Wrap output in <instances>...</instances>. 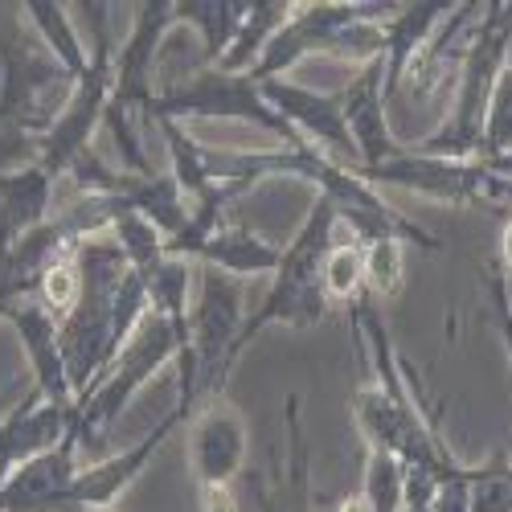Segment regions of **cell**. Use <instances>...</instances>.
<instances>
[{"mask_svg":"<svg viewBox=\"0 0 512 512\" xmlns=\"http://www.w3.org/2000/svg\"><path fill=\"white\" fill-rule=\"evenodd\" d=\"M177 426H189V418L181 410H173L168 418H160L152 426V435H144L136 447H127L119 455H107L99 463H87L82 472L74 476V488L66 496V512H107L127 488L140 480V472L156 459V451L168 443V435L177 431Z\"/></svg>","mask_w":512,"mask_h":512,"instance_id":"13","label":"cell"},{"mask_svg":"<svg viewBox=\"0 0 512 512\" xmlns=\"http://www.w3.org/2000/svg\"><path fill=\"white\" fill-rule=\"evenodd\" d=\"M500 271L512 279V213H508V222L500 226Z\"/></svg>","mask_w":512,"mask_h":512,"instance_id":"32","label":"cell"},{"mask_svg":"<svg viewBox=\"0 0 512 512\" xmlns=\"http://www.w3.org/2000/svg\"><path fill=\"white\" fill-rule=\"evenodd\" d=\"M189 349V320H168L148 312L144 324L132 332V340L119 349L115 365L103 373V381L74 402V439L78 447H99L103 435L119 422V414L132 406V398L148 381Z\"/></svg>","mask_w":512,"mask_h":512,"instance_id":"6","label":"cell"},{"mask_svg":"<svg viewBox=\"0 0 512 512\" xmlns=\"http://www.w3.org/2000/svg\"><path fill=\"white\" fill-rule=\"evenodd\" d=\"M259 91L267 99V107L291 127L300 140H308L312 148H320L328 160L357 168V144L349 136L345 123V103H340V91L324 95V91H308L291 78H267L259 82Z\"/></svg>","mask_w":512,"mask_h":512,"instance_id":"10","label":"cell"},{"mask_svg":"<svg viewBox=\"0 0 512 512\" xmlns=\"http://www.w3.org/2000/svg\"><path fill=\"white\" fill-rule=\"evenodd\" d=\"M508 50H512V0H488V5H480V17L472 25V37H467V50L455 74L459 82H455L451 115L422 144H414V152L443 160H480L492 91L500 70L508 66Z\"/></svg>","mask_w":512,"mask_h":512,"instance_id":"2","label":"cell"},{"mask_svg":"<svg viewBox=\"0 0 512 512\" xmlns=\"http://www.w3.org/2000/svg\"><path fill=\"white\" fill-rule=\"evenodd\" d=\"M361 500L369 512H406V463L386 451H365Z\"/></svg>","mask_w":512,"mask_h":512,"instance_id":"26","label":"cell"},{"mask_svg":"<svg viewBox=\"0 0 512 512\" xmlns=\"http://www.w3.org/2000/svg\"><path fill=\"white\" fill-rule=\"evenodd\" d=\"M455 5H447V0H414V5H398L386 25H381V33H386V95H398L402 82L410 74V66L422 58V50L431 46L435 29L451 17Z\"/></svg>","mask_w":512,"mask_h":512,"instance_id":"18","label":"cell"},{"mask_svg":"<svg viewBox=\"0 0 512 512\" xmlns=\"http://www.w3.org/2000/svg\"><path fill=\"white\" fill-rule=\"evenodd\" d=\"M70 431H74V406H54L37 390H29L21 406H13L0 418V488H5V480L17 467L54 451Z\"/></svg>","mask_w":512,"mask_h":512,"instance_id":"14","label":"cell"},{"mask_svg":"<svg viewBox=\"0 0 512 512\" xmlns=\"http://www.w3.org/2000/svg\"><path fill=\"white\" fill-rule=\"evenodd\" d=\"M5 324H13L21 332V345H25L29 365H33V390L46 402H54V406H74L78 394H74V381H70L66 357H62L58 320L37 300H25V304L5 312Z\"/></svg>","mask_w":512,"mask_h":512,"instance_id":"17","label":"cell"},{"mask_svg":"<svg viewBox=\"0 0 512 512\" xmlns=\"http://www.w3.org/2000/svg\"><path fill=\"white\" fill-rule=\"evenodd\" d=\"M82 295L66 320H58L62 332V357L74 381V394H91L103 373L115 365L119 349L132 340V332L144 324L148 291L140 275L127 263V254L111 234L87 238L74 246Z\"/></svg>","mask_w":512,"mask_h":512,"instance_id":"1","label":"cell"},{"mask_svg":"<svg viewBox=\"0 0 512 512\" xmlns=\"http://www.w3.org/2000/svg\"><path fill=\"white\" fill-rule=\"evenodd\" d=\"M246 324L242 312V279L201 267L197 283V304L189 308V353L197 369V406L222 398L230 369L238 365L234 345Z\"/></svg>","mask_w":512,"mask_h":512,"instance_id":"9","label":"cell"},{"mask_svg":"<svg viewBox=\"0 0 512 512\" xmlns=\"http://www.w3.org/2000/svg\"><path fill=\"white\" fill-rule=\"evenodd\" d=\"M70 5H54V0H25L21 13H25V25L37 33L41 50H46L74 82L91 70V50L82 46V37L66 13Z\"/></svg>","mask_w":512,"mask_h":512,"instance_id":"22","label":"cell"},{"mask_svg":"<svg viewBox=\"0 0 512 512\" xmlns=\"http://www.w3.org/2000/svg\"><path fill=\"white\" fill-rule=\"evenodd\" d=\"M406 283V267H402V242L394 238H377L365 246V295L377 300H394Z\"/></svg>","mask_w":512,"mask_h":512,"instance_id":"28","label":"cell"},{"mask_svg":"<svg viewBox=\"0 0 512 512\" xmlns=\"http://www.w3.org/2000/svg\"><path fill=\"white\" fill-rule=\"evenodd\" d=\"M398 5H295L291 21L275 33L259 66L250 70L254 82L283 78L291 66H300L312 54H332L349 62H377L386 58V17Z\"/></svg>","mask_w":512,"mask_h":512,"instance_id":"5","label":"cell"},{"mask_svg":"<svg viewBox=\"0 0 512 512\" xmlns=\"http://www.w3.org/2000/svg\"><path fill=\"white\" fill-rule=\"evenodd\" d=\"M480 164H484V173H492V177H500V181H512V152L492 156V160H480Z\"/></svg>","mask_w":512,"mask_h":512,"instance_id":"33","label":"cell"},{"mask_svg":"<svg viewBox=\"0 0 512 512\" xmlns=\"http://www.w3.org/2000/svg\"><path fill=\"white\" fill-rule=\"evenodd\" d=\"M291 13H295L291 0H250V17H246L238 41H234L230 54L213 70H222V74H250L254 66H259V58L267 54V46L275 41V33L291 21Z\"/></svg>","mask_w":512,"mask_h":512,"instance_id":"23","label":"cell"},{"mask_svg":"<svg viewBox=\"0 0 512 512\" xmlns=\"http://www.w3.org/2000/svg\"><path fill=\"white\" fill-rule=\"evenodd\" d=\"M488 291H492V304H496V320H500V336H504V353H508V365H512V279L492 267L488 275Z\"/></svg>","mask_w":512,"mask_h":512,"instance_id":"30","label":"cell"},{"mask_svg":"<svg viewBox=\"0 0 512 512\" xmlns=\"http://www.w3.org/2000/svg\"><path fill=\"white\" fill-rule=\"evenodd\" d=\"M148 123H189V119H234V123H254L263 132L279 136L283 148L304 144L291 127L267 107L259 82L250 74H222V70H201L197 78L181 82V87H164L148 115Z\"/></svg>","mask_w":512,"mask_h":512,"instance_id":"8","label":"cell"},{"mask_svg":"<svg viewBox=\"0 0 512 512\" xmlns=\"http://www.w3.org/2000/svg\"><path fill=\"white\" fill-rule=\"evenodd\" d=\"M279 259H283V250L275 242H267L263 234H254L246 226H222V230H213L193 250L189 263L226 271L234 279H254V275H275L279 271Z\"/></svg>","mask_w":512,"mask_h":512,"instance_id":"20","label":"cell"},{"mask_svg":"<svg viewBox=\"0 0 512 512\" xmlns=\"http://www.w3.org/2000/svg\"><path fill=\"white\" fill-rule=\"evenodd\" d=\"M250 17V0H177V25L201 33V62L213 70L238 41Z\"/></svg>","mask_w":512,"mask_h":512,"instance_id":"21","label":"cell"},{"mask_svg":"<svg viewBox=\"0 0 512 512\" xmlns=\"http://www.w3.org/2000/svg\"><path fill=\"white\" fill-rule=\"evenodd\" d=\"M189 467L197 492L201 488H230L234 476L246 467V418L213 398L193 410L189 418Z\"/></svg>","mask_w":512,"mask_h":512,"instance_id":"12","label":"cell"},{"mask_svg":"<svg viewBox=\"0 0 512 512\" xmlns=\"http://www.w3.org/2000/svg\"><path fill=\"white\" fill-rule=\"evenodd\" d=\"M54 189L58 181H50L37 164L0 173V246L25 238L54 218Z\"/></svg>","mask_w":512,"mask_h":512,"instance_id":"19","label":"cell"},{"mask_svg":"<svg viewBox=\"0 0 512 512\" xmlns=\"http://www.w3.org/2000/svg\"><path fill=\"white\" fill-rule=\"evenodd\" d=\"M107 512H115V508H107Z\"/></svg>","mask_w":512,"mask_h":512,"instance_id":"34","label":"cell"},{"mask_svg":"<svg viewBox=\"0 0 512 512\" xmlns=\"http://www.w3.org/2000/svg\"><path fill=\"white\" fill-rule=\"evenodd\" d=\"M349 173L373 189L390 185V189H406V193L447 201V205H480V185H484L480 160H443V156H426L414 148H402L394 160L377 168H349Z\"/></svg>","mask_w":512,"mask_h":512,"instance_id":"11","label":"cell"},{"mask_svg":"<svg viewBox=\"0 0 512 512\" xmlns=\"http://www.w3.org/2000/svg\"><path fill=\"white\" fill-rule=\"evenodd\" d=\"M283 422H287V459L275 451L267 455V476H254V500L259 512H316L312 500V459H308V439L300 426V398L283 402Z\"/></svg>","mask_w":512,"mask_h":512,"instance_id":"16","label":"cell"},{"mask_svg":"<svg viewBox=\"0 0 512 512\" xmlns=\"http://www.w3.org/2000/svg\"><path fill=\"white\" fill-rule=\"evenodd\" d=\"M201 512H238L230 488H201Z\"/></svg>","mask_w":512,"mask_h":512,"instance_id":"31","label":"cell"},{"mask_svg":"<svg viewBox=\"0 0 512 512\" xmlns=\"http://www.w3.org/2000/svg\"><path fill=\"white\" fill-rule=\"evenodd\" d=\"M467 500L472 512H512V455L496 451L488 463L467 472Z\"/></svg>","mask_w":512,"mask_h":512,"instance_id":"27","label":"cell"},{"mask_svg":"<svg viewBox=\"0 0 512 512\" xmlns=\"http://www.w3.org/2000/svg\"><path fill=\"white\" fill-rule=\"evenodd\" d=\"M189 267L185 259H173L164 254L160 263L136 271L144 291H148V308L156 316H168V320H189Z\"/></svg>","mask_w":512,"mask_h":512,"instance_id":"25","label":"cell"},{"mask_svg":"<svg viewBox=\"0 0 512 512\" xmlns=\"http://www.w3.org/2000/svg\"><path fill=\"white\" fill-rule=\"evenodd\" d=\"M177 25V0H144L136 5L132 17V33L115 50V91L107 103V132L119 144V160L127 164L132 177H152L156 168L148 164L140 136H136V123L132 115H148L156 91V66H160V46L168 29Z\"/></svg>","mask_w":512,"mask_h":512,"instance_id":"7","label":"cell"},{"mask_svg":"<svg viewBox=\"0 0 512 512\" xmlns=\"http://www.w3.org/2000/svg\"><path fill=\"white\" fill-rule=\"evenodd\" d=\"M336 230H340L336 205L316 193L312 205H308L304 226L295 230V238L283 246L279 271L271 275L263 304L246 316V324L238 332V345H234V357H242L250 340H259L267 328H279V324L283 328H316L328 316L332 304H328L324 283H320V267H324V254L336 242Z\"/></svg>","mask_w":512,"mask_h":512,"instance_id":"3","label":"cell"},{"mask_svg":"<svg viewBox=\"0 0 512 512\" xmlns=\"http://www.w3.org/2000/svg\"><path fill=\"white\" fill-rule=\"evenodd\" d=\"M320 283L328 304H361L365 300V246L353 238H336L332 250L324 254V267H320Z\"/></svg>","mask_w":512,"mask_h":512,"instance_id":"24","label":"cell"},{"mask_svg":"<svg viewBox=\"0 0 512 512\" xmlns=\"http://www.w3.org/2000/svg\"><path fill=\"white\" fill-rule=\"evenodd\" d=\"M9 17V5H0V21ZM21 37L0 29V168L37 164V140L50 132V123L66 107L74 78L46 54L37 58Z\"/></svg>","mask_w":512,"mask_h":512,"instance_id":"4","label":"cell"},{"mask_svg":"<svg viewBox=\"0 0 512 512\" xmlns=\"http://www.w3.org/2000/svg\"><path fill=\"white\" fill-rule=\"evenodd\" d=\"M504 152H512V62L496 78L488 123H484V152H480V160H492V156H504Z\"/></svg>","mask_w":512,"mask_h":512,"instance_id":"29","label":"cell"},{"mask_svg":"<svg viewBox=\"0 0 512 512\" xmlns=\"http://www.w3.org/2000/svg\"><path fill=\"white\" fill-rule=\"evenodd\" d=\"M386 62H369L361 66V74L340 91L345 103V123L349 136L357 144V168H377L402 152V144L394 140L390 123H386Z\"/></svg>","mask_w":512,"mask_h":512,"instance_id":"15","label":"cell"}]
</instances>
